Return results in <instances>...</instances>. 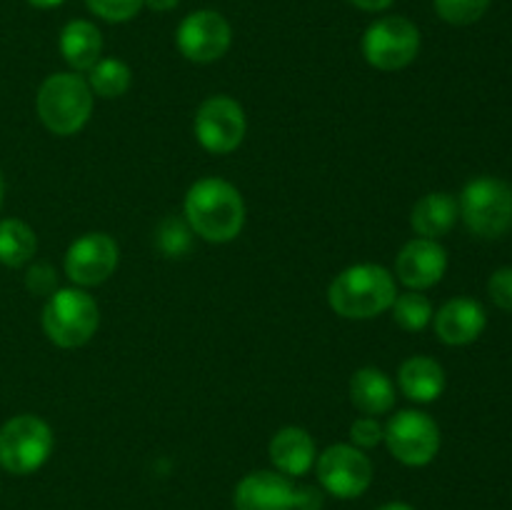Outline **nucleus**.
Returning <instances> with one entry per match:
<instances>
[{"instance_id":"f3484780","label":"nucleus","mask_w":512,"mask_h":510,"mask_svg":"<svg viewBox=\"0 0 512 510\" xmlns=\"http://www.w3.org/2000/svg\"><path fill=\"white\" fill-rule=\"evenodd\" d=\"M398 385L405 398L415 403H433L445 390V370L435 358L413 355L400 365Z\"/></svg>"},{"instance_id":"ddd939ff","label":"nucleus","mask_w":512,"mask_h":510,"mask_svg":"<svg viewBox=\"0 0 512 510\" xmlns=\"http://www.w3.org/2000/svg\"><path fill=\"white\" fill-rule=\"evenodd\" d=\"M233 505L235 510H295L300 508V490L288 475L255 470L235 485Z\"/></svg>"},{"instance_id":"b1692460","label":"nucleus","mask_w":512,"mask_h":510,"mask_svg":"<svg viewBox=\"0 0 512 510\" xmlns=\"http://www.w3.org/2000/svg\"><path fill=\"white\" fill-rule=\"evenodd\" d=\"M493 0H433L440 20L450 25H473L488 13Z\"/></svg>"},{"instance_id":"473e14b6","label":"nucleus","mask_w":512,"mask_h":510,"mask_svg":"<svg viewBox=\"0 0 512 510\" xmlns=\"http://www.w3.org/2000/svg\"><path fill=\"white\" fill-rule=\"evenodd\" d=\"M3 200H5V180H3V173H0V208H3Z\"/></svg>"},{"instance_id":"423d86ee","label":"nucleus","mask_w":512,"mask_h":510,"mask_svg":"<svg viewBox=\"0 0 512 510\" xmlns=\"http://www.w3.org/2000/svg\"><path fill=\"white\" fill-rule=\"evenodd\" d=\"M53 430L38 415H15L0 428V468L10 475H30L53 453Z\"/></svg>"},{"instance_id":"7c9ffc66","label":"nucleus","mask_w":512,"mask_h":510,"mask_svg":"<svg viewBox=\"0 0 512 510\" xmlns=\"http://www.w3.org/2000/svg\"><path fill=\"white\" fill-rule=\"evenodd\" d=\"M33 8H40V10H50V8H58V5H63L65 0H28Z\"/></svg>"},{"instance_id":"2f4dec72","label":"nucleus","mask_w":512,"mask_h":510,"mask_svg":"<svg viewBox=\"0 0 512 510\" xmlns=\"http://www.w3.org/2000/svg\"><path fill=\"white\" fill-rule=\"evenodd\" d=\"M378 510H415V508H413V505L400 503V500H398V503H385V505H380Z\"/></svg>"},{"instance_id":"7ed1b4c3","label":"nucleus","mask_w":512,"mask_h":510,"mask_svg":"<svg viewBox=\"0 0 512 510\" xmlns=\"http://www.w3.org/2000/svg\"><path fill=\"white\" fill-rule=\"evenodd\" d=\"M35 108L50 133L75 135L93 113V90L78 73L48 75L38 90Z\"/></svg>"},{"instance_id":"a211bd4d","label":"nucleus","mask_w":512,"mask_h":510,"mask_svg":"<svg viewBox=\"0 0 512 510\" xmlns=\"http://www.w3.org/2000/svg\"><path fill=\"white\" fill-rule=\"evenodd\" d=\"M60 55L73 70H90L103 53V33L90 20H70L58 38Z\"/></svg>"},{"instance_id":"c756f323","label":"nucleus","mask_w":512,"mask_h":510,"mask_svg":"<svg viewBox=\"0 0 512 510\" xmlns=\"http://www.w3.org/2000/svg\"><path fill=\"white\" fill-rule=\"evenodd\" d=\"M145 8L155 10V13H168V10H175L180 5V0H143Z\"/></svg>"},{"instance_id":"c85d7f7f","label":"nucleus","mask_w":512,"mask_h":510,"mask_svg":"<svg viewBox=\"0 0 512 510\" xmlns=\"http://www.w3.org/2000/svg\"><path fill=\"white\" fill-rule=\"evenodd\" d=\"M348 3L355 5L358 10H365V13H383L395 0H348Z\"/></svg>"},{"instance_id":"cd10ccee","label":"nucleus","mask_w":512,"mask_h":510,"mask_svg":"<svg viewBox=\"0 0 512 510\" xmlns=\"http://www.w3.org/2000/svg\"><path fill=\"white\" fill-rule=\"evenodd\" d=\"M53 270L48 268V265H35V268H30L28 273V288L33 290L35 295H53Z\"/></svg>"},{"instance_id":"4468645a","label":"nucleus","mask_w":512,"mask_h":510,"mask_svg":"<svg viewBox=\"0 0 512 510\" xmlns=\"http://www.w3.org/2000/svg\"><path fill=\"white\" fill-rule=\"evenodd\" d=\"M448 270V253L438 240L413 238L395 258V275L410 290H428L443 280Z\"/></svg>"},{"instance_id":"1a4fd4ad","label":"nucleus","mask_w":512,"mask_h":510,"mask_svg":"<svg viewBox=\"0 0 512 510\" xmlns=\"http://www.w3.org/2000/svg\"><path fill=\"white\" fill-rule=\"evenodd\" d=\"M318 480L330 495L340 500L360 498L373 483V463L360 448L348 443L330 445L318 455Z\"/></svg>"},{"instance_id":"0eeeda50","label":"nucleus","mask_w":512,"mask_h":510,"mask_svg":"<svg viewBox=\"0 0 512 510\" xmlns=\"http://www.w3.org/2000/svg\"><path fill=\"white\" fill-rule=\"evenodd\" d=\"M420 30L405 15H383L363 33V55L375 70H403L418 58Z\"/></svg>"},{"instance_id":"dca6fc26","label":"nucleus","mask_w":512,"mask_h":510,"mask_svg":"<svg viewBox=\"0 0 512 510\" xmlns=\"http://www.w3.org/2000/svg\"><path fill=\"white\" fill-rule=\"evenodd\" d=\"M270 460L283 475H305L315 465L313 435L298 425L278 430L270 440Z\"/></svg>"},{"instance_id":"4be33fe9","label":"nucleus","mask_w":512,"mask_h":510,"mask_svg":"<svg viewBox=\"0 0 512 510\" xmlns=\"http://www.w3.org/2000/svg\"><path fill=\"white\" fill-rule=\"evenodd\" d=\"M88 73L90 90H93L95 95H100V98L108 100L120 98V95L128 93L130 80H133V73H130L128 65L118 58H100Z\"/></svg>"},{"instance_id":"bb28decb","label":"nucleus","mask_w":512,"mask_h":510,"mask_svg":"<svg viewBox=\"0 0 512 510\" xmlns=\"http://www.w3.org/2000/svg\"><path fill=\"white\" fill-rule=\"evenodd\" d=\"M488 295L500 310L512 313V265L498 268L488 280Z\"/></svg>"},{"instance_id":"2eb2a0df","label":"nucleus","mask_w":512,"mask_h":510,"mask_svg":"<svg viewBox=\"0 0 512 510\" xmlns=\"http://www.w3.org/2000/svg\"><path fill=\"white\" fill-rule=\"evenodd\" d=\"M435 335L445 345H470L488 325L485 308L473 298H453L433 315Z\"/></svg>"},{"instance_id":"aec40b11","label":"nucleus","mask_w":512,"mask_h":510,"mask_svg":"<svg viewBox=\"0 0 512 510\" xmlns=\"http://www.w3.org/2000/svg\"><path fill=\"white\" fill-rule=\"evenodd\" d=\"M350 400L363 415H383L395 405V385L383 370L360 368L350 380Z\"/></svg>"},{"instance_id":"5701e85b","label":"nucleus","mask_w":512,"mask_h":510,"mask_svg":"<svg viewBox=\"0 0 512 510\" xmlns=\"http://www.w3.org/2000/svg\"><path fill=\"white\" fill-rule=\"evenodd\" d=\"M393 310V320L408 333H420L430 325L433 320V303H430L425 295H420L418 290H410V293L398 295L390 305Z\"/></svg>"},{"instance_id":"f8f14e48","label":"nucleus","mask_w":512,"mask_h":510,"mask_svg":"<svg viewBox=\"0 0 512 510\" xmlns=\"http://www.w3.org/2000/svg\"><path fill=\"white\" fill-rule=\"evenodd\" d=\"M118 260V243L108 233H85L65 253V275L78 288H90L105 283L118 268Z\"/></svg>"},{"instance_id":"f03ea898","label":"nucleus","mask_w":512,"mask_h":510,"mask_svg":"<svg viewBox=\"0 0 512 510\" xmlns=\"http://www.w3.org/2000/svg\"><path fill=\"white\" fill-rule=\"evenodd\" d=\"M398 298L395 278L388 268L375 263H358L335 275L328 288V303L340 318L370 320L390 310Z\"/></svg>"},{"instance_id":"20e7f679","label":"nucleus","mask_w":512,"mask_h":510,"mask_svg":"<svg viewBox=\"0 0 512 510\" xmlns=\"http://www.w3.org/2000/svg\"><path fill=\"white\" fill-rule=\"evenodd\" d=\"M460 218L478 238L498 240L512 230V185L493 175L470 180L458 200Z\"/></svg>"},{"instance_id":"6ab92c4d","label":"nucleus","mask_w":512,"mask_h":510,"mask_svg":"<svg viewBox=\"0 0 512 510\" xmlns=\"http://www.w3.org/2000/svg\"><path fill=\"white\" fill-rule=\"evenodd\" d=\"M460 218L458 200L450 193H428L415 203L410 225L420 238L438 240L455 228Z\"/></svg>"},{"instance_id":"39448f33","label":"nucleus","mask_w":512,"mask_h":510,"mask_svg":"<svg viewBox=\"0 0 512 510\" xmlns=\"http://www.w3.org/2000/svg\"><path fill=\"white\" fill-rule=\"evenodd\" d=\"M100 310L83 288H60L43 308V330L58 348H80L95 335Z\"/></svg>"},{"instance_id":"a878e982","label":"nucleus","mask_w":512,"mask_h":510,"mask_svg":"<svg viewBox=\"0 0 512 510\" xmlns=\"http://www.w3.org/2000/svg\"><path fill=\"white\" fill-rule=\"evenodd\" d=\"M385 428L375 418L365 415V418H358L353 425H350V440H353L355 448L370 450L383 440Z\"/></svg>"},{"instance_id":"393cba45","label":"nucleus","mask_w":512,"mask_h":510,"mask_svg":"<svg viewBox=\"0 0 512 510\" xmlns=\"http://www.w3.org/2000/svg\"><path fill=\"white\" fill-rule=\"evenodd\" d=\"M85 5L105 23H128L145 8L143 0H85Z\"/></svg>"},{"instance_id":"412c9836","label":"nucleus","mask_w":512,"mask_h":510,"mask_svg":"<svg viewBox=\"0 0 512 510\" xmlns=\"http://www.w3.org/2000/svg\"><path fill=\"white\" fill-rule=\"evenodd\" d=\"M38 250V238L33 228L18 218L0 220V263L8 268H20Z\"/></svg>"},{"instance_id":"6e6552de","label":"nucleus","mask_w":512,"mask_h":510,"mask_svg":"<svg viewBox=\"0 0 512 510\" xmlns=\"http://www.w3.org/2000/svg\"><path fill=\"white\" fill-rule=\"evenodd\" d=\"M390 455L410 468H423L440 450V428L423 410H400L385 425Z\"/></svg>"},{"instance_id":"f257e3e1","label":"nucleus","mask_w":512,"mask_h":510,"mask_svg":"<svg viewBox=\"0 0 512 510\" xmlns=\"http://www.w3.org/2000/svg\"><path fill=\"white\" fill-rule=\"evenodd\" d=\"M185 220L208 243H230L245 225V203L228 180L200 178L185 195Z\"/></svg>"},{"instance_id":"9b49d317","label":"nucleus","mask_w":512,"mask_h":510,"mask_svg":"<svg viewBox=\"0 0 512 510\" xmlns=\"http://www.w3.org/2000/svg\"><path fill=\"white\" fill-rule=\"evenodd\" d=\"M245 113L238 100L228 95H213L203 100L195 113V138L208 153L225 155L233 153L245 138Z\"/></svg>"},{"instance_id":"9d476101","label":"nucleus","mask_w":512,"mask_h":510,"mask_svg":"<svg viewBox=\"0 0 512 510\" xmlns=\"http://www.w3.org/2000/svg\"><path fill=\"white\" fill-rule=\"evenodd\" d=\"M233 43V28L218 10H193L180 20L175 30V45L193 63H215L228 53Z\"/></svg>"}]
</instances>
